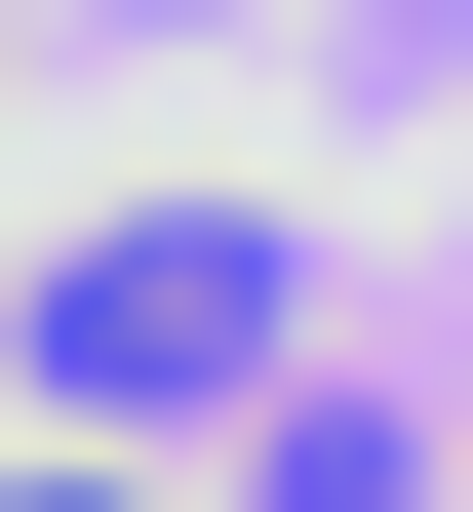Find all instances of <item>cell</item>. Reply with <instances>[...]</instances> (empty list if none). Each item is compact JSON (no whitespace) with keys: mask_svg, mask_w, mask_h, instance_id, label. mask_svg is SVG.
Here are the masks:
<instances>
[{"mask_svg":"<svg viewBox=\"0 0 473 512\" xmlns=\"http://www.w3.org/2000/svg\"><path fill=\"white\" fill-rule=\"evenodd\" d=\"M237 355H276V237H237V197H158V237L40 276V394H237Z\"/></svg>","mask_w":473,"mask_h":512,"instance_id":"obj_1","label":"cell"}]
</instances>
